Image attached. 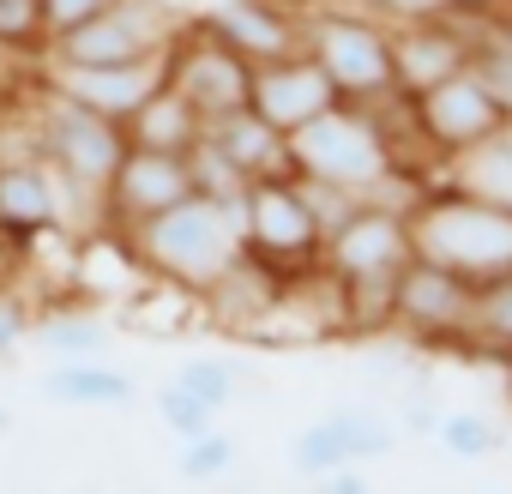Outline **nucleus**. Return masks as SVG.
<instances>
[{
	"label": "nucleus",
	"mask_w": 512,
	"mask_h": 494,
	"mask_svg": "<svg viewBox=\"0 0 512 494\" xmlns=\"http://www.w3.org/2000/svg\"><path fill=\"white\" fill-rule=\"evenodd\" d=\"M290 175L338 187L350 199H386V205H404V211L422 193V181L392 163V145H386L380 115L368 103H332L326 115L296 127L290 133Z\"/></svg>",
	"instance_id": "f257e3e1"
},
{
	"label": "nucleus",
	"mask_w": 512,
	"mask_h": 494,
	"mask_svg": "<svg viewBox=\"0 0 512 494\" xmlns=\"http://www.w3.org/2000/svg\"><path fill=\"white\" fill-rule=\"evenodd\" d=\"M127 247L145 266V278H157L181 296H199L223 266L241 260V205H217V199L187 193L181 205L127 229Z\"/></svg>",
	"instance_id": "f03ea898"
},
{
	"label": "nucleus",
	"mask_w": 512,
	"mask_h": 494,
	"mask_svg": "<svg viewBox=\"0 0 512 494\" xmlns=\"http://www.w3.org/2000/svg\"><path fill=\"white\" fill-rule=\"evenodd\" d=\"M410 241L422 260H440L470 284L512 272V211L446 181H428L410 199Z\"/></svg>",
	"instance_id": "7ed1b4c3"
},
{
	"label": "nucleus",
	"mask_w": 512,
	"mask_h": 494,
	"mask_svg": "<svg viewBox=\"0 0 512 494\" xmlns=\"http://www.w3.org/2000/svg\"><path fill=\"white\" fill-rule=\"evenodd\" d=\"M31 139H37V157L55 169V181L67 193H79L85 205H97V223H103V187H109L115 163L127 157V127L43 79L37 109H31Z\"/></svg>",
	"instance_id": "20e7f679"
},
{
	"label": "nucleus",
	"mask_w": 512,
	"mask_h": 494,
	"mask_svg": "<svg viewBox=\"0 0 512 494\" xmlns=\"http://www.w3.org/2000/svg\"><path fill=\"white\" fill-rule=\"evenodd\" d=\"M302 49L326 67L344 103H374L398 91V61H392V25H380L362 7L338 0H302Z\"/></svg>",
	"instance_id": "39448f33"
},
{
	"label": "nucleus",
	"mask_w": 512,
	"mask_h": 494,
	"mask_svg": "<svg viewBox=\"0 0 512 494\" xmlns=\"http://www.w3.org/2000/svg\"><path fill=\"white\" fill-rule=\"evenodd\" d=\"M320 241L326 223L308 199V187L296 175H266V181H247L241 193V247L260 266H272L278 278H302L320 266Z\"/></svg>",
	"instance_id": "423d86ee"
},
{
	"label": "nucleus",
	"mask_w": 512,
	"mask_h": 494,
	"mask_svg": "<svg viewBox=\"0 0 512 494\" xmlns=\"http://www.w3.org/2000/svg\"><path fill=\"white\" fill-rule=\"evenodd\" d=\"M175 31H181V19L163 0H109L85 25L49 37L43 55H49V67H121V61L163 55Z\"/></svg>",
	"instance_id": "0eeeda50"
},
{
	"label": "nucleus",
	"mask_w": 512,
	"mask_h": 494,
	"mask_svg": "<svg viewBox=\"0 0 512 494\" xmlns=\"http://www.w3.org/2000/svg\"><path fill=\"white\" fill-rule=\"evenodd\" d=\"M163 85H175L199 109V121H217L229 109H247L253 61L211 19H181V31L163 49Z\"/></svg>",
	"instance_id": "6e6552de"
},
{
	"label": "nucleus",
	"mask_w": 512,
	"mask_h": 494,
	"mask_svg": "<svg viewBox=\"0 0 512 494\" xmlns=\"http://www.w3.org/2000/svg\"><path fill=\"white\" fill-rule=\"evenodd\" d=\"M416 254L410 241V211L404 205H386V199H362L350 205L326 241H320V272H332L338 284L350 278H398Z\"/></svg>",
	"instance_id": "1a4fd4ad"
},
{
	"label": "nucleus",
	"mask_w": 512,
	"mask_h": 494,
	"mask_svg": "<svg viewBox=\"0 0 512 494\" xmlns=\"http://www.w3.org/2000/svg\"><path fill=\"white\" fill-rule=\"evenodd\" d=\"M410 109H416L422 139H428L440 157L470 151L476 139H488V133L512 127V103H506V97H500L476 67H458V73L434 79L428 91H410Z\"/></svg>",
	"instance_id": "9d476101"
},
{
	"label": "nucleus",
	"mask_w": 512,
	"mask_h": 494,
	"mask_svg": "<svg viewBox=\"0 0 512 494\" xmlns=\"http://www.w3.org/2000/svg\"><path fill=\"white\" fill-rule=\"evenodd\" d=\"M470 296H476L470 278H458L440 260L410 254V266L398 272V290H392V332H404L410 344L458 350L464 344V320H470Z\"/></svg>",
	"instance_id": "9b49d317"
},
{
	"label": "nucleus",
	"mask_w": 512,
	"mask_h": 494,
	"mask_svg": "<svg viewBox=\"0 0 512 494\" xmlns=\"http://www.w3.org/2000/svg\"><path fill=\"white\" fill-rule=\"evenodd\" d=\"M193 193V175H187V151H145V145H127V157L115 163L109 187H103V229L127 235L139 229L145 217L181 205Z\"/></svg>",
	"instance_id": "f8f14e48"
},
{
	"label": "nucleus",
	"mask_w": 512,
	"mask_h": 494,
	"mask_svg": "<svg viewBox=\"0 0 512 494\" xmlns=\"http://www.w3.org/2000/svg\"><path fill=\"white\" fill-rule=\"evenodd\" d=\"M338 97V85L326 79V67L308 55V49H290V55H272V61H253V91H247V109L266 115L278 133H296L308 127L314 115H326Z\"/></svg>",
	"instance_id": "ddd939ff"
},
{
	"label": "nucleus",
	"mask_w": 512,
	"mask_h": 494,
	"mask_svg": "<svg viewBox=\"0 0 512 494\" xmlns=\"http://www.w3.org/2000/svg\"><path fill=\"white\" fill-rule=\"evenodd\" d=\"M67 223V187L43 157H0V241L31 247Z\"/></svg>",
	"instance_id": "4468645a"
},
{
	"label": "nucleus",
	"mask_w": 512,
	"mask_h": 494,
	"mask_svg": "<svg viewBox=\"0 0 512 494\" xmlns=\"http://www.w3.org/2000/svg\"><path fill=\"white\" fill-rule=\"evenodd\" d=\"M392 440H398V428H392L380 410H368V404H344V410H332V416H320L314 428L296 434L290 464H296L302 476L320 482V476L338 470V464H362V458L392 452Z\"/></svg>",
	"instance_id": "2eb2a0df"
},
{
	"label": "nucleus",
	"mask_w": 512,
	"mask_h": 494,
	"mask_svg": "<svg viewBox=\"0 0 512 494\" xmlns=\"http://www.w3.org/2000/svg\"><path fill=\"white\" fill-rule=\"evenodd\" d=\"M284 284L290 278H278L272 266H260L241 247V260L235 266H223L205 290H199V302H205V314L223 326V332H241V338H253L266 326V314L278 308V296H284Z\"/></svg>",
	"instance_id": "dca6fc26"
},
{
	"label": "nucleus",
	"mask_w": 512,
	"mask_h": 494,
	"mask_svg": "<svg viewBox=\"0 0 512 494\" xmlns=\"http://www.w3.org/2000/svg\"><path fill=\"white\" fill-rule=\"evenodd\" d=\"M49 85L79 97L85 109L109 115V121H127L157 85H163V55L151 61H121V67H49Z\"/></svg>",
	"instance_id": "f3484780"
},
{
	"label": "nucleus",
	"mask_w": 512,
	"mask_h": 494,
	"mask_svg": "<svg viewBox=\"0 0 512 494\" xmlns=\"http://www.w3.org/2000/svg\"><path fill=\"white\" fill-rule=\"evenodd\" d=\"M392 61H398V91H428L434 79L470 67V31L464 19L392 25Z\"/></svg>",
	"instance_id": "a211bd4d"
},
{
	"label": "nucleus",
	"mask_w": 512,
	"mask_h": 494,
	"mask_svg": "<svg viewBox=\"0 0 512 494\" xmlns=\"http://www.w3.org/2000/svg\"><path fill=\"white\" fill-rule=\"evenodd\" d=\"M247 61H272L302 49V0H229V7L205 13Z\"/></svg>",
	"instance_id": "6ab92c4d"
},
{
	"label": "nucleus",
	"mask_w": 512,
	"mask_h": 494,
	"mask_svg": "<svg viewBox=\"0 0 512 494\" xmlns=\"http://www.w3.org/2000/svg\"><path fill=\"white\" fill-rule=\"evenodd\" d=\"M205 139H211L247 181L290 175V133H278L266 115H253V109H229V115L205 121Z\"/></svg>",
	"instance_id": "aec40b11"
},
{
	"label": "nucleus",
	"mask_w": 512,
	"mask_h": 494,
	"mask_svg": "<svg viewBox=\"0 0 512 494\" xmlns=\"http://www.w3.org/2000/svg\"><path fill=\"white\" fill-rule=\"evenodd\" d=\"M434 181L464 187V193H476V199H488V205H506V211H512V127H500V133L476 139L470 151H452V157L440 163V175H434Z\"/></svg>",
	"instance_id": "412c9836"
},
{
	"label": "nucleus",
	"mask_w": 512,
	"mask_h": 494,
	"mask_svg": "<svg viewBox=\"0 0 512 494\" xmlns=\"http://www.w3.org/2000/svg\"><path fill=\"white\" fill-rule=\"evenodd\" d=\"M121 127H127V145H145V151H193L199 133H205L199 109H193L175 85H157Z\"/></svg>",
	"instance_id": "4be33fe9"
},
{
	"label": "nucleus",
	"mask_w": 512,
	"mask_h": 494,
	"mask_svg": "<svg viewBox=\"0 0 512 494\" xmlns=\"http://www.w3.org/2000/svg\"><path fill=\"white\" fill-rule=\"evenodd\" d=\"M43 392H49V404L115 410V404L133 398V380H127L121 368H103V362H91V356H73V362H61L55 374H43Z\"/></svg>",
	"instance_id": "5701e85b"
},
{
	"label": "nucleus",
	"mask_w": 512,
	"mask_h": 494,
	"mask_svg": "<svg viewBox=\"0 0 512 494\" xmlns=\"http://www.w3.org/2000/svg\"><path fill=\"white\" fill-rule=\"evenodd\" d=\"M458 350H470V356H494V362L512 356V272L476 284V296H470V320H464V344H458Z\"/></svg>",
	"instance_id": "b1692460"
},
{
	"label": "nucleus",
	"mask_w": 512,
	"mask_h": 494,
	"mask_svg": "<svg viewBox=\"0 0 512 494\" xmlns=\"http://www.w3.org/2000/svg\"><path fill=\"white\" fill-rule=\"evenodd\" d=\"M31 332H37V344H43V350H55L61 362L91 356V350L103 344V320L91 314V302H85V296H61V302L31 326Z\"/></svg>",
	"instance_id": "393cba45"
},
{
	"label": "nucleus",
	"mask_w": 512,
	"mask_h": 494,
	"mask_svg": "<svg viewBox=\"0 0 512 494\" xmlns=\"http://www.w3.org/2000/svg\"><path fill=\"white\" fill-rule=\"evenodd\" d=\"M187 175H193V193L199 199H217V205H241V193H247V175L199 133V145L187 151Z\"/></svg>",
	"instance_id": "a878e982"
},
{
	"label": "nucleus",
	"mask_w": 512,
	"mask_h": 494,
	"mask_svg": "<svg viewBox=\"0 0 512 494\" xmlns=\"http://www.w3.org/2000/svg\"><path fill=\"white\" fill-rule=\"evenodd\" d=\"M338 7H362L380 25H428V19H470L488 0H338Z\"/></svg>",
	"instance_id": "bb28decb"
},
{
	"label": "nucleus",
	"mask_w": 512,
	"mask_h": 494,
	"mask_svg": "<svg viewBox=\"0 0 512 494\" xmlns=\"http://www.w3.org/2000/svg\"><path fill=\"white\" fill-rule=\"evenodd\" d=\"M241 374H247V368H241V362H229V356H193V362H187V368H181L175 380H181L187 392H199V398H205L211 410H223V404L235 398Z\"/></svg>",
	"instance_id": "cd10ccee"
},
{
	"label": "nucleus",
	"mask_w": 512,
	"mask_h": 494,
	"mask_svg": "<svg viewBox=\"0 0 512 494\" xmlns=\"http://www.w3.org/2000/svg\"><path fill=\"white\" fill-rule=\"evenodd\" d=\"M440 446H446L452 458H488V452H500V446H506V434H500L488 416L458 410V416H446V422H440Z\"/></svg>",
	"instance_id": "c85d7f7f"
},
{
	"label": "nucleus",
	"mask_w": 512,
	"mask_h": 494,
	"mask_svg": "<svg viewBox=\"0 0 512 494\" xmlns=\"http://www.w3.org/2000/svg\"><path fill=\"white\" fill-rule=\"evenodd\" d=\"M229 464H235V440H229V434H217V428L187 434V452H181V476H187V482H211V476H223Z\"/></svg>",
	"instance_id": "c756f323"
},
{
	"label": "nucleus",
	"mask_w": 512,
	"mask_h": 494,
	"mask_svg": "<svg viewBox=\"0 0 512 494\" xmlns=\"http://www.w3.org/2000/svg\"><path fill=\"white\" fill-rule=\"evenodd\" d=\"M43 0H0V49H43Z\"/></svg>",
	"instance_id": "7c9ffc66"
},
{
	"label": "nucleus",
	"mask_w": 512,
	"mask_h": 494,
	"mask_svg": "<svg viewBox=\"0 0 512 494\" xmlns=\"http://www.w3.org/2000/svg\"><path fill=\"white\" fill-rule=\"evenodd\" d=\"M157 416H163V422H169V428H175V434L187 440V434L211 428V416H217V410H211V404H205L199 392H187L181 380H169V386L157 392Z\"/></svg>",
	"instance_id": "2f4dec72"
},
{
	"label": "nucleus",
	"mask_w": 512,
	"mask_h": 494,
	"mask_svg": "<svg viewBox=\"0 0 512 494\" xmlns=\"http://www.w3.org/2000/svg\"><path fill=\"white\" fill-rule=\"evenodd\" d=\"M31 326H37V314H31V296H25V290L7 278V284H0V362H7L13 350H25Z\"/></svg>",
	"instance_id": "473e14b6"
},
{
	"label": "nucleus",
	"mask_w": 512,
	"mask_h": 494,
	"mask_svg": "<svg viewBox=\"0 0 512 494\" xmlns=\"http://www.w3.org/2000/svg\"><path fill=\"white\" fill-rule=\"evenodd\" d=\"M109 0H43V31L49 37H61V31H73V25H85L91 13H103Z\"/></svg>",
	"instance_id": "72a5a7b5"
},
{
	"label": "nucleus",
	"mask_w": 512,
	"mask_h": 494,
	"mask_svg": "<svg viewBox=\"0 0 512 494\" xmlns=\"http://www.w3.org/2000/svg\"><path fill=\"white\" fill-rule=\"evenodd\" d=\"M19 272V247H7V241H0V284H7Z\"/></svg>",
	"instance_id": "f704fd0d"
},
{
	"label": "nucleus",
	"mask_w": 512,
	"mask_h": 494,
	"mask_svg": "<svg viewBox=\"0 0 512 494\" xmlns=\"http://www.w3.org/2000/svg\"><path fill=\"white\" fill-rule=\"evenodd\" d=\"M13 91H19V85L0 79V133H7V121H13Z\"/></svg>",
	"instance_id": "c9c22d12"
},
{
	"label": "nucleus",
	"mask_w": 512,
	"mask_h": 494,
	"mask_svg": "<svg viewBox=\"0 0 512 494\" xmlns=\"http://www.w3.org/2000/svg\"><path fill=\"white\" fill-rule=\"evenodd\" d=\"M0 428H7V410H0Z\"/></svg>",
	"instance_id": "e433bc0d"
},
{
	"label": "nucleus",
	"mask_w": 512,
	"mask_h": 494,
	"mask_svg": "<svg viewBox=\"0 0 512 494\" xmlns=\"http://www.w3.org/2000/svg\"><path fill=\"white\" fill-rule=\"evenodd\" d=\"M506 368H512V356H506Z\"/></svg>",
	"instance_id": "4c0bfd02"
}]
</instances>
